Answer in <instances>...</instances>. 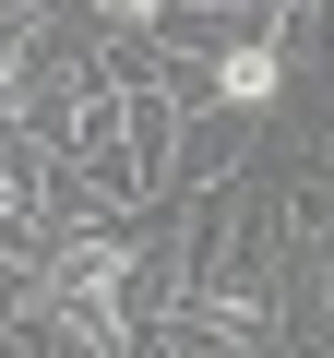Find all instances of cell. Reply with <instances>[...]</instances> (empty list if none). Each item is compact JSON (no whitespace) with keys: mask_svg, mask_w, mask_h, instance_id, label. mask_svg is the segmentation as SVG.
Masks as SVG:
<instances>
[{"mask_svg":"<svg viewBox=\"0 0 334 358\" xmlns=\"http://www.w3.org/2000/svg\"><path fill=\"white\" fill-rule=\"evenodd\" d=\"M275 96H286V48H275V36H227V48H203V108L263 120Z\"/></svg>","mask_w":334,"mask_h":358,"instance_id":"1","label":"cell"},{"mask_svg":"<svg viewBox=\"0 0 334 358\" xmlns=\"http://www.w3.org/2000/svg\"><path fill=\"white\" fill-rule=\"evenodd\" d=\"M84 13H96V24H108V36H155V24H167V13H180V0H84Z\"/></svg>","mask_w":334,"mask_h":358,"instance_id":"2","label":"cell"},{"mask_svg":"<svg viewBox=\"0 0 334 358\" xmlns=\"http://www.w3.org/2000/svg\"><path fill=\"white\" fill-rule=\"evenodd\" d=\"M155 358H203V346H155Z\"/></svg>","mask_w":334,"mask_h":358,"instance_id":"3","label":"cell"}]
</instances>
